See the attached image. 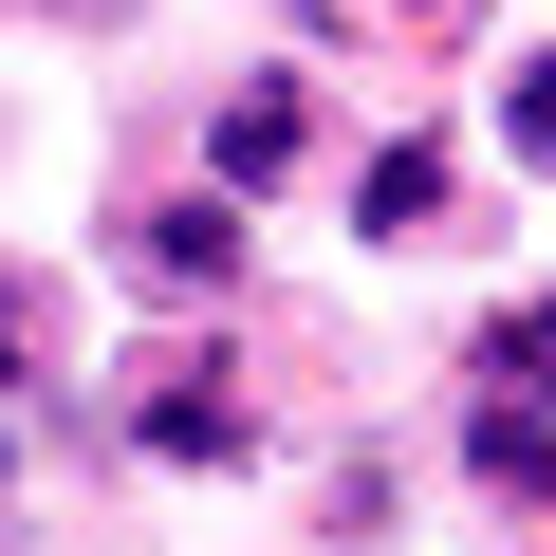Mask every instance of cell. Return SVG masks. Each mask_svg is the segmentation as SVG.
Wrapping results in <instances>:
<instances>
[{
	"label": "cell",
	"mask_w": 556,
	"mask_h": 556,
	"mask_svg": "<svg viewBox=\"0 0 556 556\" xmlns=\"http://www.w3.org/2000/svg\"><path fill=\"white\" fill-rule=\"evenodd\" d=\"M130 260L167 278V298H223V278H241V223H223V204H149V223H130Z\"/></svg>",
	"instance_id": "1"
},
{
	"label": "cell",
	"mask_w": 556,
	"mask_h": 556,
	"mask_svg": "<svg viewBox=\"0 0 556 556\" xmlns=\"http://www.w3.org/2000/svg\"><path fill=\"white\" fill-rule=\"evenodd\" d=\"M298 149H316V112H298V93H223V186H278Z\"/></svg>",
	"instance_id": "2"
},
{
	"label": "cell",
	"mask_w": 556,
	"mask_h": 556,
	"mask_svg": "<svg viewBox=\"0 0 556 556\" xmlns=\"http://www.w3.org/2000/svg\"><path fill=\"white\" fill-rule=\"evenodd\" d=\"M445 223V149L408 130V149H371V241H427Z\"/></svg>",
	"instance_id": "3"
},
{
	"label": "cell",
	"mask_w": 556,
	"mask_h": 556,
	"mask_svg": "<svg viewBox=\"0 0 556 556\" xmlns=\"http://www.w3.org/2000/svg\"><path fill=\"white\" fill-rule=\"evenodd\" d=\"M482 482H501V501H556V427H538V390L482 408Z\"/></svg>",
	"instance_id": "4"
},
{
	"label": "cell",
	"mask_w": 556,
	"mask_h": 556,
	"mask_svg": "<svg viewBox=\"0 0 556 556\" xmlns=\"http://www.w3.org/2000/svg\"><path fill=\"white\" fill-rule=\"evenodd\" d=\"M38 353H56V316H38V278L0 260V390H38Z\"/></svg>",
	"instance_id": "5"
},
{
	"label": "cell",
	"mask_w": 556,
	"mask_h": 556,
	"mask_svg": "<svg viewBox=\"0 0 556 556\" xmlns=\"http://www.w3.org/2000/svg\"><path fill=\"white\" fill-rule=\"evenodd\" d=\"M482 371H501V390H556V316H501V334H482Z\"/></svg>",
	"instance_id": "6"
},
{
	"label": "cell",
	"mask_w": 556,
	"mask_h": 556,
	"mask_svg": "<svg viewBox=\"0 0 556 556\" xmlns=\"http://www.w3.org/2000/svg\"><path fill=\"white\" fill-rule=\"evenodd\" d=\"M501 130H519V167H556V56H538V75H501Z\"/></svg>",
	"instance_id": "7"
},
{
	"label": "cell",
	"mask_w": 556,
	"mask_h": 556,
	"mask_svg": "<svg viewBox=\"0 0 556 556\" xmlns=\"http://www.w3.org/2000/svg\"><path fill=\"white\" fill-rule=\"evenodd\" d=\"M56 20H130V0H56Z\"/></svg>",
	"instance_id": "8"
}]
</instances>
